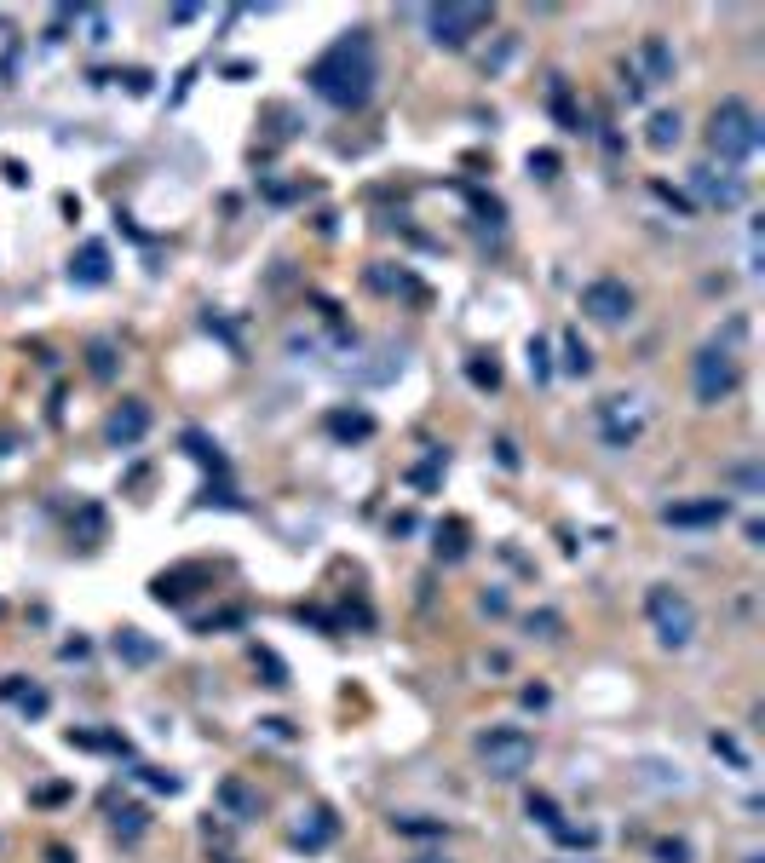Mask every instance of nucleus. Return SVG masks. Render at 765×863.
<instances>
[{"instance_id": "nucleus-16", "label": "nucleus", "mask_w": 765, "mask_h": 863, "mask_svg": "<svg viewBox=\"0 0 765 863\" xmlns=\"http://www.w3.org/2000/svg\"><path fill=\"white\" fill-rule=\"evenodd\" d=\"M564 369H570V374H587V369H593V357H587V346H581L576 334L564 340Z\"/></svg>"}, {"instance_id": "nucleus-14", "label": "nucleus", "mask_w": 765, "mask_h": 863, "mask_svg": "<svg viewBox=\"0 0 765 863\" xmlns=\"http://www.w3.org/2000/svg\"><path fill=\"white\" fill-rule=\"evenodd\" d=\"M328 432H340V438H369L374 420L369 415H328Z\"/></svg>"}, {"instance_id": "nucleus-22", "label": "nucleus", "mask_w": 765, "mask_h": 863, "mask_svg": "<svg viewBox=\"0 0 765 863\" xmlns=\"http://www.w3.org/2000/svg\"><path fill=\"white\" fill-rule=\"evenodd\" d=\"M415 863H443V858H415Z\"/></svg>"}, {"instance_id": "nucleus-21", "label": "nucleus", "mask_w": 765, "mask_h": 863, "mask_svg": "<svg viewBox=\"0 0 765 863\" xmlns=\"http://www.w3.org/2000/svg\"><path fill=\"white\" fill-rule=\"evenodd\" d=\"M93 374H110V346H93Z\"/></svg>"}, {"instance_id": "nucleus-17", "label": "nucleus", "mask_w": 765, "mask_h": 863, "mask_svg": "<svg viewBox=\"0 0 765 863\" xmlns=\"http://www.w3.org/2000/svg\"><path fill=\"white\" fill-rule=\"evenodd\" d=\"M116 651H127L133 662H150V656H156V645H144V639H133V633H121V639H116Z\"/></svg>"}, {"instance_id": "nucleus-2", "label": "nucleus", "mask_w": 765, "mask_h": 863, "mask_svg": "<svg viewBox=\"0 0 765 863\" xmlns=\"http://www.w3.org/2000/svg\"><path fill=\"white\" fill-rule=\"evenodd\" d=\"M708 150H714L719 162H748V156L760 150V116H754L742 98H725L714 110V121H708Z\"/></svg>"}, {"instance_id": "nucleus-20", "label": "nucleus", "mask_w": 765, "mask_h": 863, "mask_svg": "<svg viewBox=\"0 0 765 863\" xmlns=\"http://www.w3.org/2000/svg\"><path fill=\"white\" fill-rule=\"evenodd\" d=\"M530 628H541V639H553V633H558V616H530Z\"/></svg>"}, {"instance_id": "nucleus-3", "label": "nucleus", "mask_w": 765, "mask_h": 863, "mask_svg": "<svg viewBox=\"0 0 765 863\" xmlns=\"http://www.w3.org/2000/svg\"><path fill=\"white\" fill-rule=\"evenodd\" d=\"M478 760H484L489 777L512 783V777H524V771L535 766V737L524 725H489L484 737H478Z\"/></svg>"}, {"instance_id": "nucleus-11", "label": "nucleus", "mask_w": 765, "mask_h": 863, "mask_svg": "<svg viewBox=\"0 0 765 863\" xmlns=\"http://www.w3.org/2000/svg\"><path fill=\"white\" fill-rule=\"evenodd\" d=\"M219 800H225V806H231L236 817H259L254 789H248V783H236V777H225V783H219Z\"/></svg>"}, {"instance_id": "nucleus-6", "label": "nucleus", "mask_w": 765, "mask_h": 863, "mask_svg": "<svg viewBox=\"0 0 765 863\" xmlns=\"http://www.w3.org/2000/svg\"><path fill=\"white\" fill-rule=\"evenodd\" d=\"M420 18H426V29H432L438 47H466L472 35H484V29L495 24L489 6H426Z\"/></svg>"}, {"instance_id": "nucleus-7", "label": "nucleus", "mask_w": 765, "mask_h": 863, "mask_svg": "<svg viewBox=\"0 0 765 863\" xmlns=\"http://www.w3.org/2000/svg\"><path fill=\"white\" fill-rule=\"evenodd\" d=\"M581 311H587L593 323L616 328V323L633 317V288H627L622 277H593L587 288H581Z\"/></svg>"}, {"instance_id": "nucleus-4", "label": "nucleus", "mask_w": 765, "mask_h": 863, "mask_svg": "<svg viewBox=\"0 0 765 863\" xmlns=\"http://www.w3.org/2000/svg\"><path fill=\"white\" fill-rule=\"evenodd\" d=\"M645 616H650V628H656V639H662L668 651H685V645L696 639V605L679 593V587H650Z\"/></svg>"}, {"instance_id": "nucleus-19", "label": "nucleus", "mask_w": 765, "mask_h": 863, "mask_svg": "<svg viewBox=\"0 0 765 863\" xmlns=\"http://www.w3.org/2000/svg\"><path fill=\"white\" fill-rule=\"evenodd\" d=\"M530 817H541V823H553V829H558V806L547 800V794H530Z\"/></svg>"}, {"instance_id": "nucleus-5", "label": "nucleus", "mask_w": 765, "mask_h": 863, "mask_svg": "<svg viewBox=\"0 0 765 863\" xmlns=\"http://www.w3.org/2000/svg\"><path fill=\"white\" fill-rule=\"evenodd\" d=\"M691 386H696V403H725V397L742 386L737 357H731L725 346H702L691 357Z\"/></svg>"}, {"instance_id": "nucleus-10", "label": "nucleus", "mask_w": 765, "mask_h": 863, "mask_svg": "<svg viewBox=\"0 0 765 863\" xmlns=\"http://www.w3.org/2000/svg\"><path fill=\"white\" fill-rule=\"evenodd\" d=\"M639 58H645L650 81H668V75H673V52H668V41H662V35H650L645 47H639Z\"/></svg>"}, {"instance_id": "nucleus-8", "label": "nucleus", "mask_w": 765, "mask_h": 863, "mask_svg": "<svg viewBox=\"0 0 765 863\" xmlns=\"http://www.w3.org/2000/svg\"><path fill=\"white\" fill-rule=\"evenodd\" d=\"M104 432H110V444H121V449H127V444H139L144 432H150V409H144L139 397H127L116 415H110V426H104Z\"/></svg>"}, {"instance_id": "nucleus-18", "label": "nucleus", "mask_w": 765, "mask_h": 863, "mask_svg": "<svg viewBox=\"0 0 765 863\" xmlns=\"http://www.w3.org/2000/svg\"><path fill=\"white\" fill-rule=\"evenodd\" d=\"M656 858H662V863H691V846H685V840H662V846H656Z\"/></svg>"}, {"instance_id": "nucleus-12", "label": "nucleus", "mask_w": 765, "mask_h": 863, "mask_svg": "<svg viewBox=\"0 0 765 863\" xmlns=\"http://www.w3.org/2000/svg\"><path fill=\"white\" fill-rule=\"evenodd\" d=\"M685 139V121H679V110H662V116H650V144L656 150H668V144Z\"/></svg>"}, {"instance_id": "nucleus-9", "label": "nucleus", "mask_w": 765, "mask_h": 863, "mask_svg": "<svg viewBox=\"0 0 765 863\" xmlns=\"http://www.w3.org/2000/svg\"><path fill=\"white\" fill-rule=\"evenodd\" d=\"M731 513V501L725 495H708V501H679V507H668V524H719V518Z\"/></svg>"}, {"instance_id": "nucleus-13", "label": "nucleus", "mask_w": 765, "mask_h": 863, "mask_svg": "<svg viewBox=\"0 0 765 863\" xmlns=\"http://www.w3.org/2000/svg\"><path fill=\"white\" fill-rule=\"evenodd\" d=\"M696 190L714 196V202H725V208L737 202V185H731V179H714V167H696Z\"/></svg>"}, {"instance_id": "nucleus-15", "label": "nucleus", "mask_w": 765, "mask_h": 863, "mask_svg": "<svg viewBox=\"0 0 765 863\" xmlns=\"http://www.w3.org/2000/svg\"><path fill=\"white\" fill-rule=\"evenodd\" d=\"M70 277H81V282H104V277H110V271H104V248H87L81 265H70Z\"/></svg>"}, {"instance_id": "nucleus-1", "label": "nucleus", "mask_w": 765, "mask_h": 863, "mask_svg": "<svg viewBox=\"0 0 765 863\" xmlns=\"http://www.w3.org/2000/svg\"><path fill=\"white\" fill-rule=\"evenodd\" d=\"M305 81H311L328 104H340V110L369 104V93H374V47H369V29H351V35H340V41H334V47L311 64V75H305Z\"/></svg>"}]
</instances>
